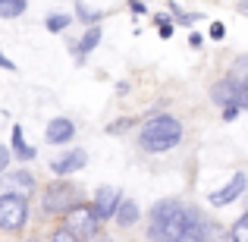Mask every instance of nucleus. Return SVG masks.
Here are the masks:
<instances>
[{"label": "nucleus", "mask_w": 248, "mask_h": 242, "mask_svg": "<svg viewBox=\"0 0 248 242\" xmlns=\"http://www.w3.org/2000/svg\"><path fill=\"white\" fill-rule=\"evenodd\" d=\"M186 214L188 208L176 198H164L151 208V226H148V236L151 242H182L186 233Z\"/></svg>", "instance_id": "1"}, {"label": "nucleus", "mask_w": 248, "mask_h": 242, "mask_svg": "<svg viewBox=\"0 0 248 242\" xmlns=\"http://www.w3.org/2000/svg\"><path fill=\"white\" fill-rule=\"evenodd\" d=\"M179 139H182V123L176 116L164 113V116H154V120L145 123V129L139 135V145L148 154H164V151L179 145Z\"/></svg>", "instance_id": "2"}, {"label": "nucleus", "mask_w": 248, "mask_h": 242, "mask_svg": "<svg viewBox=\"0 0 248 242\" xmlns=\"http://www.w3.org/2000/svg\"><path fill=\"white\" fill-rule=\"evenodd\" d=\"M97 214H94V208L91 205H85V201H79L76 208H69L66 214H63V230L69 233L76 242H85V239H91L97 233Z\"/></svg>", "instance_id": "3"}, {"label": "nucleus", "mask_w": 248, "mask_h": 242, "mask_svg": "<svg viewBox=\"0 0 248 242\" xmlns=\"http://www.w3.org/2000/svg\"><path fill=\"white\" fill-rule=\"evenodd\" d=\"M79 205V189L66 179H57L50 186H44V198H41V211L44 214H66L69 208Z\"/></svg>", "instance_id": "4"}, {"label": "nucleus", "mask_w": 248, "mask_h": 242, "mask_svg": "<svg viewBox=\"0 0 248 242\" xmlns=\"http://www.w3.org/2000/svg\"><path fill=\"white\" fill-rule=\"evenodd\" d=\"M29 220V198L19 195H0V230L16 233Z\"/></svg>", "instance_id": "5"}, {"label": "nucleus", "mask_w": 248, "mask_h": 242, "mask_svg": "<svg viewBox=\"0 0 248 242\" xmlns=\"http://www.w3.org/2000/svg\"><path fill=\"white\" fill-rule=\"evenodd\" d=\"M35 192V176L29 170H19V173H0V195H19V198H29Z\"/></svg>", "instance_id": "6"}, {"label": "nucleus", "mask_w": 248, "mask_h": 242, "mask_svg": "<svg viewBox=\"0 0 248 242\" xmlns=\"http://www.w3.org/2000/svg\"><path fill=\"white\" fill-rule=\"evenodd\" d=\"M248 189V176L245 173H232V179L226 182L223 189H214L207 198H211V205H217V208H226V205H232L236 198H242V192Z\"/></svg>", "instance_id": "7"}, {"label": "nucleus", "mask_w": 248, "mask_h": 242, "mask_svg": "<svg viewBox=\"0 0 248 242\" xmlns=\"http://www.w3.org/2000/svg\"><path fill=\"white\" fill-rule=\"evenodd\" d=\"M120 198L123 195L116 192L113 186H101L94 192V214H97V220H107V217H113V211H116V205H120Z\"/></svg>", "instance_id": "8"}, {"label": "nucleus", "mask_w": 248, "mask_h": 242, "mask_svg": "<svg viewBox=\"0 0 248 242\" xmlns=\"http://www.w3.org/2000/svg\"><path fill=\"white\" fill-rule=\"evenodd\" d=\"M76 135V123L66 120V116H57V120L47 123V129H44V139L50 142V145H69V139Z\"/></svg>", "instance_id": "9"}, {"label": "nucleus", "mask_w": 248, "mask_h": 242, "mask_svg": "<svg viewBox=\"0 0 248 242\" xmlns=\"http://www.w3.org/2000/svg\"><path fill=\"white\" fill-rule=\"evenodd\" d=\"M85 163H88V154H85L82 148H73V151H66L63 158H57L50 163V170H54L57 176H69V173H76V170H82Z\"/></svg>", "instance_id": "10"}, {"label": "nucleus", "mask_w": 248, "mask_h": 242, "mask_svg": "<svg viewBox=\"0 0 248 242\" xmlns=\"http://www.w3.org/2000/svg\"><path fill=\"white\" fill-rule=\"evenodd\" d=\"M113 220L120 226H135L139 224V205H135L132 198H120V205H116V211H113Z\"/></svg>", "instance_id": "11"}, {"label": "nucleus", "mask_w": 248, "mask_h": 242, "mask_svg": "<svg viewBox=\"0 0 248 242\" xmlns=\"http://www.w3.org/2000/svg\"><path fill=\"white\" fill-rule=\"evenodd\" d=\"M211 101L217 104V107H236V88L230 85V79L214 85L211 88Z\"/></svg>", "instance_id": "12"}, {"label": "nucleus", "mask_w": 248, "mask_h": 242, "mask_svg": "<svg viewBox=\"0 0 248 242\" xmlns=\"http://www.w3.org/2000/svg\"><path fill=\"white\" fill-rule=\"evenodd\" d=\"M226 79H230L232 88H242V85L248 82V54H245V57H236V60H232L230 76H226Z\"/></svg>", "instance_id": "13"}, {"label": "nucleus", "mask_w": 248, "mask_h": 242, "mask_svg": "<svg viewBox=\"0 0 248 242\" xmlns=\"http://www.w3.org/2000/svg\"><path fill=\"white\" fill-rule=\"evenodd\" d=\"M13 154H16L19 161H31V158H35V148L25 142L22 126H13Z\"/></svg>", "instance_id": "14"}, {"label": "nucleus", "mask_w": 248, "mask_h": 242, "mask_svg": "<svg viewBox=\"0 0 248 242\" xmlns=\"http://www.w3.org/2000/svg\"><path fill=\"white\" fill-rule=\"evenodd\" d=\"M97 41H101V25H91V29L82 35V41H79V57L91 54V50L97 48Z\"/></svg>", "instance_id": "15"}, {"label": "nucleus", "mask_w": 248, "mask_h": 242, "mask_svg": "<svg viewBox=\"0 0 248 242\" xmlns=\"http://www.w3.org/2000/svg\"><path fill=\"white\" fill-rule=\"evenodd\" d=\"M25 13V0H0V16L3 19H16Z\"/></svg>", "instance_id": "16"}, {"label": "nucleus", "mask_w": 248, "mask_h": 242, "mask_svg": "<svg viewBox=\"0 0 248 242\" xmlns=\"http://www.w3.org/2000/svg\"><path fill=\"white\" fill-rule=\"evenodd\" d=\"M232 242H248V211L242 214V217L232 224V233H230Z\"/></svg>", "instance_id": "17"}, {"label": "nucleus", "mask_w": 248, "mask_h": 242, "mask_svg": "<svg viewBox=\"0 0 248 242\" xmlns=\"http://www.w3.org/2000/svg\"><path fill=\"white\" fill-rule=\"evenodd\" d=\"M76 16L85 19V22H94V25H97V19H101V10H94V6H88V3H76Z\"/></svg>", "instance_id": "18"}, {"label": "nucleus", "mask_w": 248, "mask_h": 242, "mask_svg": "<svg viewBox=\"0 0 248 242\" xmlns=\"http://www.w3.org/2000/svg\"><path fill=\"white\" fill-rule=\"evenodd\" d=\"M201 242H226L223 236V230H220L214 220H207V226H204V236H201Z\"/></svg>", "instance_id": "19"}, {"label": "nucleus", "mask_w": 248, "mask_h": 242, "mask_svg": "<svg viewBox=\"0 0 248 242\" xmlns=\"http://www.w3.org/2000/svg\"><path fill=\"white\" fill-rule=\"evenodd\" d=\"M69 22H73L69 16H63V13H57V16H50V19H47L44 25H47V32H63V29H69Z\"/></svg>", "instance_id": "20"}, {"label": "nucleus", "mask_w": 248, "mask_h": 242, "mask_svg": "<svg viewBox=\"0 0 248 242\" xmlns=\"http://www.w3.org/2000/svg\"><path fill=\"white\" fill-rule=\"evenodd\" d=\"M129 126H132V120H126V116H123V120H116V123H113V126H107V132H110V135H116V132H126Z\"/></svg>", "instance_id": "21"}, {"label": "nucleus", "mask_w": 248, "mask_h": 242, "mask_svg": "<svg viewBox=\"0 0 248 242\" xmlns=\"http://www.w3.org/2000/svg\"><path fill=\"white\" fill-rule=\"evenodd\" d=\"M211 38L223 41V38H226V25H223V22H214V25H211Z\"/></svg>", "instance_id": "22"}, {"label": "nucleus", "mask_w": 248, "mask_h": 242, "mask_svg": "<svg viewBox=\"0 0 248 242\" xmlns=\"http://www.w3.org/2000/svg\"><path fill=\"white\" fill-rule=\"evenodd\" d=\"M50 242H76V239L69 236V233L63 230V226H60V230H54V236H50Z\"/></svg>", "instance_id": "23"}, {"label": "nucleus", "mask_w": 248, "mask_h": 242, "mask_svg": "<svg viewBox=\"0 0 248 242\" xmlns=\"http://www.w3.org/2000/svg\"><path fill=\"white\" fill-rule=\"evenodd\" d=\"M6 167H10V151L0 145V173H6Z\"/></svg>", "instance_id": "24"}, {"label": "nucleus", "mask_w": 248, "mask_h": 242, "mask_svg": "<svg viewBox=\"0 0 248 242\" xmlns=\"http://www.w3.org/2000/svg\"><path fill=\"white\" fill-rule=\"evenodd\" d=\"M0 69H10V73L16 69V63H13L10 57H3V50H0Z\"/></svg>", "instance_id": "25"}, {"label": "nucleus", "mask_w": 248, "mask_h": 242, "mask_svg": "<svg viewBox=\"0 0 248 242\" xmlns=\"http://www.w3.org/2000/svg\"><path fill=\"white\" fill-rule=\"evenodd\" d=\"M204 44V38L198 35V32H192V38H188V48H201Z\"/></svg>", "instance_id": "26"}, {"label": "nucleus", "mask_w": 248, "mask_h": 242, "mask_svg": "<svg viewBox=\"0 0 248 242\" xmlns=\"http://www.w3.org/2000/svg\"><path fill=\"white\" fill-rule=\"evenodd\" d=\"M236 116H239L236 107H223V120H236Z\"/></svg>", "instance_id": "27"}, {"label": "nucleus", "mask_w": 248, "mask_h": 242, "mask_svg": "<svg viewBox=\"0 0 248 242\" xmlns=\"http://www.w3.org/2000/svg\"><path fill=\"white\" fill-rule=\"evenodd\" d=\"M85 242H110V236H104V233H101V230H97V233H94V236H91V239H85Z\"/></svg>", "instance_id": "28"}, {"label": "nucleus", "mask_w": 248, "mask_h": 242, "mask_svg": "<svg viewBox=\"0 0 248 242\" xmlns=\"http://www.w3.org/2000/svg\"><path fill=\"white\" fill-rule=\"evenodd\" d=\"M129 10H132L135 16H141V13H145V3H132V6H129Z\"/></svg>", "instance_id": "29"}, {"label": "nucleus", "mask_w": 248, "mask_h": 242, "mask_svg": "<svg viewBox=\"0 0 248 242\" xmlns=\"http://www.w3.org/2000/svg\"><path fill=\"white\" fill-rule=\"evenodd\" d=\"M236 10L242 13V16H248V3H236Z\"/></svg>", "instance_id": "30"}, {"label": "nucleus", "mask_w": 248, "mask_h": 242, "mask_svg": "<svg viewBox=\"0 0 248 242\" xmlns=\"http://www.w3.org/2000/svg\"><path fill=\"white\" fill-rule=\"evenodd\" d=\"M29 242H38V239H29Z\"/></svg>", "instance_id": "31"}]
</instances>
